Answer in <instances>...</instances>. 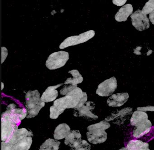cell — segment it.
Returning <instances> with one entry per match:
<instances>
[{
  "label": "cell",
  "mask_w": 154,
  "mask_h": 150,
  "mask_svg": "<svg viewBox=\"0 0 154 150\" xmlns=\"http://www.w3.org/2000/svg\"><path fill=\"white\" fill-rule=\"evenodd\" d=\"M110 127V124L105 120L89 126L87 127L88 132L86 133L88 141L93 144L104 142L107 139L105 130Z\"/></svg>",
  "instance_id": "6da1fadb"
},
{
  "label": "cell",
  "mask_w": 154,
  "mask_h": 150,
  "mask_svg": "<svg viewBox=\"0 0 154 150\" xmlns=\"http://www.w3.org/2000/svg\"><path fill=\"white\" fill-rule=\"evenodd\" d=\"M40 93L37 90L29 91L26 95V107L27 111V118H32L37 116L45 102L41 100Z\"/></svg>",
  "instance_id": "7a4b0ae2"
},
{
  "label": "cell",
  "mask_w": 154,
  "mask_h": 150,
  "mask_svg": "<svg viewBox=\"0 0 154 150\" xmlns=\"http://www.w3.org/2000/svg\"><path fill=\"white\" fill-rule=\"evenodd\" d=\"M60 94L64 96H71L72 100L71 108L77 109L87 102V95L77 85L65 86L60 90Z\"/></svg>",
  "instance_id": "3957f363"
},
{
  "label": "cell",
  "mask_w": 154,
  "mask_h": 150,
  "mask_svg": "<svg viewBox=\"0 0 154 150\" xmlns=\"http://www.w3.org/2000/svg\"><path fill=\"white\" fill-rule=\"evenodd\" d=\"M72 102V97L69 96H65L56 100L54 105L50 107V118L57 119L66 109L71 108Z\"/></svg>",
  "instance_id": "277c9868"
},
{
  "label": "cell",
  "mask_w": 154,
  "mask_h": 150,
  "mask_svg": "<svg viewBox=\"0 0 154 150\" xmlns=\"http://www.w3.org/2000/svg\"><path fill=\"white\" fill-rule=\"evenodd\" d=\"M69 59V53L65 51L55 52L48 56L46 65L49 70H56L64 66Z\"/></svg>",
  "instance_id": "5b68a950"
},
{
  "label": "cell",
  "mask_w": 154,
  "mask_h": 150,
  "mask_svg": "<svg viewBox=\"0 0 154 150\" xmlns=\"http://www.w3.org/2000/svg\"><path fill=\"white\" fill-rule=\"evenodd\" d=\"M18 127L19 126L11 119L9 116L2 113V142H7L15 131L18 129Z\"/></svg>",
  "instance_id": "8992f818"
},
{
  "label": "cell",
  "mask_w": 154,
  "mask_h": 150,
  "mask_svg": "<svg viewBox=\"0 0 154 150\" xmlns=\"http://www.w3.org/2000/svg\"><path fill=\"white\" fill-rule=\"evenodd\" d=\"M95 35L94 30H91L78 36H73L67 38L60 44L59 48L61 49H64L69 46L76 45L87 42L91 39Z\"/></svg>",
  "instance_id": "52a82bcc"
},
{
  "label": "cell",
  "mask_w": 154,
  "mask_h": 150,
  "mask_svg": "<svg viewBox=\"0 0 154 150\" xmlns=\"http://www.w3.org/2000/svg\"><path fill=\"white\" fill-rule=\"evenodd\" d=\"M130 17L132 26L137 30L142 31L149 28L150 26L149 19L141 10H136L131 15Z\"/></svg>",
  "instance_id": "ba28073f"
},
{
  "label": "cell",
  "mask_w": 154,
  "mask_h": 150,
  "mask_svg": "<svg viewBox=\"0 0 154 150\" xmlns=\"http://www.w3.org/2000/svg\"><path fill=\"white\" fill-rule=\"evenodd\" d=\"M117 87V79L112 77L99 84L96 93L100 97H108L115 92Z\"/></svg>",
  "instance_id": "9c48e42d"
},
{
  "label": "cell",
  "mask_w": 154,
  "mask_h": 150,
  "mask_svg": "<svg viewBox=\"0 0 154 150\" xmlns=\"http://www.w3.org/2000/svg\"><path fill=\"white\" fill-rule=\"evenodd\" d=\"M95 103L93 101H88L82 106L75 109L73 115L75 117H82L89 120H94L98 118V116L92 112L95 108Z\"/></svg>",
  "instance_id": "30bf717a"
},
{
  "label": "cell",
  "mask_w": 154,
  "mask_h": 150,
  "mask_svg": "<svg viewBox=\"0 0 154 150\" xmlns=\"http://www.w3.org/2000/svg\"><path fill=\"white\" fill-rule=\"evenodd\" d=\"M16 105L11 104L8 106L7 110L3 112L9 116L11 119L19 126L21 121L27 116V111L26 108H17Z\"/></svg>",
  "instance_id": "8fae6325"
},
{
  "label": "cell",
  "mask_w": 154,
  "mask_h": 150,
  "mask_svg": "<svg viewBox=\"0 0 154 150\" xmlns=\"http://www.w3.org/2000/svg\"><path fill=\"white\" fill-rule=\"evenodd\" d=\"M129 98L127 92L113 94L107 100V103L109 106L120 107L124 105Z\"/></svg>",
  "instance_id": "7c38bea8"
},
{
  "label": "cell",
  "mask_w": 154,
  "mask_h": 150,
  "mask_svg": "<svg viewBox=\"0 0 154 150\" xmlns=\"http://www.w3.org/2000/svg\"><path fill=\"white\" fill-rule=\"evenodd\" d=\"M133 132V136L135 138H140L147 134L152 128V124L150 120L147 119L135 127Z\"/></svg>",
  "instance_id": "4fadbf2b"
},
{
  "label": "cell",
  "mask_w": 154,
  "mask_h": 150,
  "mask_svg": "<svg viewBox=\"0 0 154 150\" xmlns=\"http://www.w3.org/2000/svg\"><path fill=\"white\" fill-rule=\"evenodd\" d=\"M63 84V83H62L55 86L48 87L42 94L41 97V100L47 103L52 102L55 100L58 95V91L56 89L59 88Z\"/></svg>",
  "instance_id": "5bb4252c"
},
{
  "label": "cell",
  "mask_w": 154,
  "mask_h": 150,
  "mask_svg": "<svg viewBox=\"0 0 154 150\" xmlns=\"http://www.w3.org/2000/svg\"><path fill=\"white\" fill-rule=\"evenodd\" d=\"M27 136L33 137V134L32 131L27 130L25 128H19L15 131L11 138L7 143L11 145H14L20 140Z\"/></svg>",
  "instance_id": "9a60e30c"
},
{
  "label": "cell",
  "mask_w": 154,
  "mask_h": 150,
  "mask_svg": "<svg viewBox=\"0 0 154 150\" xmlns=\"http://www.w3.org/2000/svg\"><path fill=\"white\" fill-rule=\"evenodd\" d=\"M133 9L130 4H126L122 7L115 16V19L118 22L127 21L128 17L132 14Z\"/></svg>",
  "instance_id": "2e32d148"
},
{
  "label": "cell",
  "mask_w": 154,
  "mask_h": 150,
  "mask_svg": "<svg viewBox=\"0 0 154 150\" xmlns=\"http://www.w3.org/2000/svg\"><path fill=\"white\" fill-rule=\"evenodd\" d=\"M70 126L65 123L58 125L54 130V137L57 140L66 138L71 132Z\"/></svg>",
  "instance_id": "e0dca14e"
},
{
  "label": "cell",
  "mask_w": 154,
  "mask_h": 150,
  "mask_svg": "<svg viewBox=\"0 0 154 150\" xmlns=\"http://www.w3.org/2000/svg\"><path fill=\"white\" fill-rule=\"evenodd\" d=\"M132 111V109L130 107H126L122 109L121 110H118L116 112L112 113L109 116L105 118V121H116L118 120H122L124 117L130 115Z\"/></svg>",
  "instance_id": "ac0fdd59"
},
{
  "label": "cell",
  "mask_w": 154,
  "mask_h": 150,
  "mask_svg": "<svg viewBox=\"0 0 154 150\" xmlns=\"http://www.w3.org/2000/svg\"><path fill=\"white\" fill-rule=\"evenodd\" d=\"M82 140V135L79 130H74L71 131L69 134L65 138L64 143L66 145L70 147L78 143Z\"/></svg>",
  "instance_id": "d6986e66"
},
{
  "label": "cell",
  "mask_w": 154,
  "mask_h": 150,
  "mask_svg": "<svg viewBox=\"0 0 154 150\" xmlns=\"http://www.w3.org/2000/svg\"><path fill=\"white\" fill-rule=\"evenodd\" d=\"M148 118L147 114L144 111L137 110L134 112L130 119L131 124L136 127Z\"/></svg>",
  "instance_id": "ffe728a7"
},
{
  "label": "cell",
  "mask_w": 154,
  "mask_h": 150,
  "mask_svg": "<svg viewBox=\"0 0 154 150\" xmlns=\"http://www.w3.org/2000/svg\"><path fill=\"white\" fill-rule=\"evenodd\" d=\"M147 143L139 140H132L127 145L128 150H150Z\"/></svg>",
  "instance_id": "44dd1931"
},
{
  "label": "cell",
  "mask_w": 154,
  "mask_h": 150,
  "mask_svg": "<svg viewBox=\"0 0 154 150\" xmlns=\"http://www.w3.org/2000/svg\"><path fill=\"white\" fill-rule=\"evenodd\" d=\"M33 142L32 137L27 136L12 145L11 150H29Z\"/></svg>",
  "instance_id": "7402d4cb"
},
{
  "label": "cell",
  "mask_w": 154,
  "mask_h": 150,
  "mask_svg": "<svg viewBox=\"0 0 154 150\" xmlns=\"http://www.w3.org/2000/svg\"><path fill=\"white\" fill-rule=\"evenodd\" d=\"M68 73L71 74L72 75L73 78H68L65 82L64 84L77 85V84L82 83L83 81V78L77 70H73L69 71Z\"/></svg>",
  "instance_id": "603a6c76"
},
{
  "label": "cell",
  "mask_w": 154,
  "mask_h": 150,
  "mask_svg": "<svg viewBox=\"0 0 154 150\" xmlns=\"http://www.w3.org/2000/svg\"><path fill=\"white\" fill-rule=\"evenodd\" d=\"M60 142L56 139L48 138L40 146L39 150H58Z\"/></svg>",
  "instance_id": "cb8c5ba5"
},
{
  "label": "cell",
  "mask_w": 154,
  "mask_h": 150,
  "mask_svg": "<svg viewBox=\"0 0 154 150\" xmlns=\"http://www.w3.org/2000/svg\"><path fill=\"white\" fill-rule=\"evenodd\" d=\"M91 145L85 140H81L71 148V150H91Z\"/></svg>",
  "instance_id": "d4e9b609"
},
{
  "label": "cell",
  "mask_w": 154,
  "mask_h": 150,
  "mask_svg": "<svg viewBox=\"0 0 154 150\" xmlns=\"http://www.w3.org/2000/svg\"><path fill=\"white\" fill-rule=\"evenodd\" d=\"M154 10V0H149L142 8V12L145 15L149 14Z\"/></svg>",
  "instance_id": "484cf974"
},
{
  "label": "cell",
  "mask_w": 154,
  "mask_h": 150,
  "mask_svg": "<svg viewBox=\"0 0 154 150\" xmlns=\"http://www.w3.org/2000/svg\"><path fill=\"white\" fill-rule=\"evenodd\" d=\"M138 110L144 111H154V106H147L138 107L137 108Z\"/></svg>",
  "instance_id": "4316f807"
},
{
  "label": "cell",
  "mask_w": 154,
  "mask_h": 150,
  "mask_svg": "<svg viewBox=\"0 0 154 150\" xmlns=\"http://www.w3.org/2000/svg\"><path fill=\"white\" fill-rule=\"evenodd\" d=\"M12 145L5 142H2V150H11Z\"/></svg>",
  "instance_id": "83f0119b"
},
{
  "label": "cell",
  "mask_w": 154,
  "mask_h": 150,
  "mask_svg": "<svg viewBox=\"0 0 154 150\" xmlns=\"http://www.w3.org/2000/svg\"><path fill=\"white\" fill-rule=\"evenodd\" d=\"M8 55V49L5 47H2V63L6 60Z\"/></svg>",
  "instance_id": "f1b7e54d"
},
{
  "label": "cell",
  "mask_w": 154,
  "mask_h": 150,
  "mask_svg": "<svg viewBox=\"0 0 154 150\" xmlns=\"http://www.w3.org/2000/svg\"><path fill=\"white\" fill-rule=\"evenodd\" d=\"M127 0H124V1H115L113 0L112 1V3L115 4L116 6L118 7H121V6H123L127 2Z\"/></svg>",
  "instance_id": "f546056e"
},
{
  "label": "cell",
  "mask_w": 154,
  "mask_h": 150,
  "mask_svg": "<svg viewBox=\"0 0 154 150\" xmlns=\"http://www.w3.org/2000/svg\"><path fill=\"white\" fill-rule=\"evenodd\" d=\"M149 20L154 25V10L149 14Z\"/></svg>",
  "instance_id": "4dcf8cb0"
},
{
  "label": "cell",
  "mask_w": 154,
  "mask_h": 150,
  "mask_svg": "<svg viewBox=\"0 0 154 150\" xmlns=\"http://www.w3.org/2000/svg\"><path fill=\"white\" fill-rule=\"evenodd\" d=\"M119 150H128V149H127V147H122V148H121Z\"/></svg>",
  "instance_id": "1f68e13d"
},
{
  "label": "cell",
  "mask_w": 154,
  "mask_h": 150,
  "mask_svg": "<svg viewBox=\"0 0 154 150\" xmlns=\"http://www.w3.org/2000/svg\"><path fill=\"white\" fill-rule=\"evenodd\" d=\"M2 90H3V88H4V84H3V82H2Z\"/></svg>",
  "instance_id": "d6a6232c"
}]
</instances>
